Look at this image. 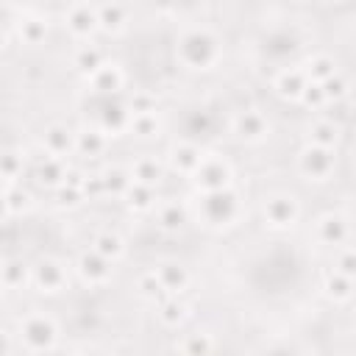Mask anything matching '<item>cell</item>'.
<instances>
[{
  "mask_svg": "<svg viewBox=\"0 0 356 356\" xmlns=\"http://www.w3.org/2000/svg\"><path fill=\"white\" fill-rule=\"evenodd\" d=\"M136 289H139V295L145 298V300H150V303H161V300H167L170 298V292L161 286V281L156 278V273L150 270V273H142L139 275V281H136Z\"/></svg>",
  "mask_w": 356,
  "mask_h": 356,
  "instance_id": "34",
  "label": "cell"
},
{
  "mask_svg": "<svg viewBox=\"0 0 356 356\" xmlns=\"http://www.w3.org/2000/svg\"><path fill=\"white\" fill-rule=\"evenodd\" d=\"M153 273H156V278L161 281V286H164L170 295H181V292L189 286V270H186L184 264L164 261V264H159Z\"/></svg>",
  "mask_w": 356,
  "mask_h": 356,
  "instance_id": "20",
  "label": "cell"
},
{
  "mask_svg": "<svg viewBox=\"0 0 356 356\" xmlns=\"http://www.w3.org/2000/svg\"><path fill=\"white\" fill-rule=\"evenodd\" d=\"M8 348H11V342H8V334L0 328V356H8Z\"/></svg>",
  "mask_w": 356,
  "mask_h": 356,
  "instance_id": "44",
  "label": "cell"
},
{
  "mask_svg": "<svg viewBox=\"0 0 356 356\" xmlns=\"http://www.w3.org/2000/svg\"><path fill=\"white\" fill-rule=\"evenodd\" d=\"M214 339L209 331H192L181 339V356H211Z\"/></svg>",
  "mask_w": 356,
  "mask_h": 356,
  "instance_id": "32",
  "label": "cell"
},
{
  "mask_svg": "<svg viewBox=\"0 0 356 356\" xmlns=\"http://www.w3.org/2000/svg\"><path fill=\"white\" fill-rule=\"evenodd\" d=\"M175 56L186 70H211L220 61V39L209 28H186L175 42Z\"/></svg>",
  "mask_w": 356,
  "mask_h": 356,
  "instance_id": "1",
  "label": "cell"
},
{
  "mask_svg": "<svg viewBox=\"0 0 356 356\" xmlns=\"http://www.w3.org/2000/svg\"><path fill=\"white\" fill-rule=\"evenodd\" d=\"M128 25V8L117 3H103L97 6V31L106 33H120Z\"/></svg>",
  "mask_w": 356,
  "mask_h": 356,
  "instance_id": "21",
  "label": "cell"
},
{
  "mask_svg": "<svg viewBox=\"0 0 356 356\" xmlns=\"http://www.w3.org/2000/svg\"><path fill=\"white\" fill-rule=\"evenodd\" d=\"M122 197H125V206H128L131 211H139V214H142V211H150V209L156 206V189H153V186L131 184Z\"/></svg>",
  "mask_w": 356,
  "mask_h": 356,
  "instance_id": "31",
  "label": "cell"
},
{
  "mask_svg": "<svg viewBox=\"0 0 356 356\" xmlns=\"http://www.w3.org/2000/svg\"><path fill=\"white\" fill-rule=\"evenodd\" d=\"M159 131H161L159 114H139V117H131L128 122V134H134L136 139H153L159 136Z\"/></svg>",
  "mask_w": 356,
  "mask_h": 356,
  "instance_id": "35",
  "label": "cell"
},
{
  "mask_svg": "<svg viewBox=\"0 0 356 356\" xmlns=\"http://www.w3.org/2000/svg\"><path fill=\"white\" fill-rule=\"evenodd\" d=\"M3 292H6V289H3V286H0V306H3Z\"/></svg>",
  "mask_w": 356,
  "mask_h": 356,
  "instance_id": "48",
  "label": "cell"
},
{
  "mask_svg": "<svg viewBox=\"0 0 356 356\" xmlns=\"http://www.w3.org/2000/svg\"><path fill=\"white\" fill-rule=\"evenodd\" d=\"M8 214H11V211H8V203H6V195L0 192V222H3V220H6Z\"/></svg>",
  "mask_w": 356,
  "mask_h": 356,
  "instance_id": "45",
  "label": "cell"
},
{
  "mask_svg": "<svg viewBox=\"0 0 356 356\" xmlns=\"http://www.w3.org/2000/svg\"><path fill=\"white\" fill-rule=\"evenodd\" d=\"M234 134H236L239 142L256 145V142L267 139L270 122H267V117H264L259 108H245V111H239V114L234 117Z\"/></svg>",
  "mask_w": 356,
  "mask_h": 356,
  "instance_id": "8",
  "label": "cell"
},
{
  "mask_svg": "<svg viewBox=\"0 0 356 356\" xmlns=\"http://www.w3.org/2000/svg\"><path fill=\"white\" fill-rule=\"evenodd\" d=\"M195 211H197V220L206 228H225V225L236 222V217L242 211V203H239V195L231 186H225V189H217V192H200V197L195 203Z\"/></svg>",
  "mask_w": 356,
  "mask_h": 356,
  "instance_id": "2",
  "label": "cell"
},
{
  "mask_svg": "<svg viewBox=\"0 0 356 356\" xmlns=\"http://www.w3.org/2000/svg\"><path fill=\"white\" fill-rule=\"evenodd\" d=\"M128 122H131V111H128V106L125 103H108V106H103V111H100V122H97V128L103 131V136L108 139V136H120L122 131H128Z\"/></svg>",
  "mask_w": 356,
  "mask_h": 356,
  "instance_id": "16",
  "label": "cell"
},
{
  "mask_svg": "<svg viewBox=\"0 0 356 356\" xmlns=\"http://www.w3.org/2000/svg\"><path fill=\"white\" fill-rule=\"evenodd\" d=\"M22 175V153L6 150L0 153V178L3 181H17Z\"/></svg>",
  "mask_w": 356,
  "mask_h": 356,
  "instance_id": "39",
  "label": "cell"
},
{
  "mask_svg": "<svg viewBox=\"0 0 356 356\" xmlns=\"http://www.w3.org/2000/svg\"><path fill=\"white\" fill-rule=\"evenodd\" d=\"M314 234H317V239H320L323 245H331V248L337 250V248H342V245L348 242V236H350L348 217L339 214V211H328V214H323V217L317 220Z\"/></svg>",
  "mask_w": 356,
  "mask_h": 356,
  "instance_id": "11",
  "label": "cell"
},
{
  "mask_svg": "<svg viewBox=\"0 0 356 356\" xmlns=\"http://www.w3.org/2000/svg\"><path fill=\"white\" fill-rule=\"evenodd\" d=\"M125 106H128L131 117H139V114H156V95L139 89V92L131 95V100H128Z\"/></svg>",
  "mask_w": 356,
  "mask_h": 356,
  "instance_id": "37",
  "label": "cell"
},
{
  "mask_svg": "<svg viewBox=\"0 0 356 356\" xmlns=\"http://www.w3.org/2000/svg\"><path fill=\"white\" fill-rule=\"evenodd\" d=\"M64 25L75 39H89L97 31V6L92 3H72L64 11Z\"/></svg>",
  "mask_w": 356,
  "mask_h": 356,
  "instance_id": "9",
  "label": "cell"
},
{
  "mask_svg": "<svg viewBox=\"0 0 356 356\" xmlns=\"http://www.w3.org/2000/svg\"><path fill=\"white\" fill-rule=\"evenodd\" d=\"M6 44V31H3V25H0V47Z\"/></svg>",
  "mask_w": 356,
  "mask_h": 356,
  "instance_id": "47",
  "label": "cell"
},
{
  "mask_svg": "<svg viewBox=\"0 0 356 356\" xmlns=\"http://www.w3.org/2000/svg\"><path fill=\"white\" fill-rule=\"evenodd\" d=\"M64 175H67V167H64V161L56 159V156H50V159H44L42 164H36V178H39L42 186L58 189V186L64 184Z\"/></svg>",
  "mask_w": 356,
  "mask_h": 356,
  "instance_id": "29",
  "label": "cell"
},
{
  "mask_svg": "<svg viewBox=\"0 0 356 356\" xmlns=\"http://www.w3.org/2000/svg\"><path fill=\"white\" fill-rule=\"evenodd\" d=\"M81 189H83V197H86V200L103 197V195H106V189H103V175H100V172H86Z\"/></svg>",
  "mask_w": 356,
  "mask_h": 356,
  "instance_id": "41",
  "label": "cell"
},
{
  "mask_svg": "<svg viewBox=\"0 0 356 356\" xmlns=\"http://www.w3.org/2000/svg\"><path fill=\"white\" fill-rule=\"evenodd\" d=\"M306 83H309V81H306V75H303L300 67H284V70L275 75L273 89H275L278 97H284V100H300Z\"/></svg>",
  "mask_w": 356,
  "mask_h": 356,
  "instance_id": "15",
  "label": "cell"
},
{
  "mask_svg": "<svg viewBox=\"0 0 356 356\" xmlns=\"http://www.w3.org/2000/svg\"><path fill=\"white\" fill-rule=\"evenodd\" d=\"M31 281V267L22 259H6L0 264V286L3 289H19Z\"/></svg>",
  "mask_w": 356,
  "mask_h": 356,
  "instance_id": "26",
  "label": "cell"
},
{
  "mask_svg": "<svg viewBox=\"0 0 356 356\" xmlns=\"http://www.w3.org/2000/svg\"><path fill=\"white\" fill-rule=\"evenodd\" d=\"M56 192H58V206H64V209H75V206H81L86 200L81 186H64L61 184Z\"/></svg>",
  "mask_w": 356,
  "mask_h": 356,
  "instance_id": "42",
  "label": "cell"
},
{
  "mask_svg": "<svg viewBox=\"0 0 356 356\" xmlns=\"http://www.w3.org/2000/svg\"><path fill=\"white\" fill-rule=\"evenodd\" d=\"M186 220H189V209H186L184 200H164V203L159 206V211H156V222H159V228L167 231V234L181 231V228L186 225Z\"/></svg>",
  "mask_w": 356,
  "mask_h": 356,
  "instance_id": "17",
  "label": "cell"
},
{
  "mask_svg": "<svg viewBox=\"0 0 356 356\" xmlns=\"http://www.w3.org/2000/svg\"><path fill=\"white\" fill-rule=\"evenodd\" d=\"M103 64H106V56H103V50H100L97 44H81V47L75 50V56H72V67H75V72H81L83 78L95 75Z\"/></svg>",
  "mask_w": 356,
  "mask_h": 356,
  "instance_id": "22",
  "label": "cell"
},
{
  "mask_svg": "<svg viewBox=\"0 0 356 356\" xmlns=\"http://www.w3.org/2000/svg\"><path fill=\"white\" fill-rule=\"evenodd\" d=\"M17 33L25 44H39L47 36V19L39 14H25L17 19Z\"/></svg>",
  "mask_w": 356,
  "mask_h": 356,
  "instance_id": "28",
  "label": "cell"
},
{
  "mask_svg": "<svg viewBox=\"0 0 356 356\" xmlns=\"http://www.w3.org/2000/svg\"><path fill=\"white\" fill-rule=\"evenodd\" d=\"M320 89L325 95V103H339V100H348V95H350V83H348V78L339 70L328 81H323Z\"/></svg>",
  "mask_w": 356,
  "mask_h": 356,
  "instance_id": "36",
  "label": "cell"
},
{
  "mask_svg": "<svg viewBox=\"0 0 356 356\" xmlns=\"http://www.w3.org/2000/svg\"><path fill=\"white\" fill-rule=\"evenodd\" d=\"M300 103L306 106V108H323V106H328L325 103V95H323V89H320V83H306V89H303V95H300Z\"/></svg>",
  "mask_w": 356,
  "mask_h": 356,
  "instance_id": "43",
  "label": "cell"
},
{
  "mask_svg": "<svg viewBox=\"0 0 356 356\" xmlns=\"http://www.w3.org/2000/svg\"><path fill=\"white\" fill-rule=\"evenodd\" d=\"M31 284L44 295H56L67 284V270L58 259H42L31 267Z\"/></svg>",
  "mask_w": 356,
  "mask_h": 356,
  "instance_id": "7",
  "label": "cell"
},
{
  "mask_svg": "<svg viewBox=\"0 0 356 356\" xmlns=\"http://www.w3.org/2000/svg\"><path fill=\"white\" fill-rule=\"evenodd\" d=\"M19 337L31 353H44L58 342V325L47 314H28L19 323Z\"/></svg>",
  "mask_w": 356,
  "mask_h": 356,
  "instance_id": "3",
  "label": "cell"
},
{
  "mask_svg": "<svg viewBox=\"0 0 356 356\" xmlns=\"http://www.w3.org/2000/svg\"><path fill=\"white\" fill-rule=\"evenodd\" d=\"M339 139H342V128H339L337 122L325 120V117H323V120H314V122L309 125V131H306V145H312V147L337 150Z\"/></svg>",
  "mask_w": 356,
  "mask_h": 356,
  "instance_id": "13",
  "label": "cell"
},
{
  "mask_svg": "<svg viewBox=\"0 0 356 356\" xmlns=\"http://www.w3.org/2000/svg\"><path fill=\"white\" fill-rule=\"evenodd\" d=\"M86 81H89V86H92L95 92H100V95H117V92L122 89V83H125V75H122V70H120L117 64L106 61V64H103L95 75H89Z\"/></svg>",
  "mask_w": 356,
  "mask_h": 356,
  "instance_id": "18",
  "label": "cell"
},
{
  "mask_svg": "<svg viewBox=\"0 0 356 356\" xmlns=\"http://www.w3.org/2000/svg\"><path fill=\"white\" fill-rule=\"evenodd\" d=\"M92 250L100 253L103 259H108V261L114 264V261H120V259L125 256V242H122V236L114 234V231H97L95 239H92Z\"/></svg>",
  "mask_w": 356,
  "mask_h": 356,
  "instance_id": "24",
  "label": "cell"
},
{
  "mask_svg": "<svg viewBox=\"0 0 356 356\" xmlns=\"http://www.w3.org/2000/svg\"><path fill=\"white\" fill-rule=\"evenodd\" d=\"M3 195H6V203H8V211H11V214H22V211L31 209V192L22 189V186L11 184Z\"/></svg>",
  "mask_w": 356,
  "mask_h": 356,
  "instance_id": "40",
  "label": "cell"
},
{
  "mask_svg": "<svg viewBox=\"0 0 356 356\" xmlns=\"http://www.w3.org/2000/svg\"><path fill=\"white\" fill-rule=\"evenodd\" d=\"M75 150L81 153V156H86V159H95V156H100L103 150H106V136H103V131L95 125H89V128H81L78 134H75Z\"/></svg>",
  "mask_w": 356,
  "mask_h": 356,
  "instance_id": "27",
  "label": "cell"
},
{
  "mask_svg": "<svg viewBox=\"0 0 356 356\" xmlns=\"http://www.w3.org/2000/svg\"><path fill=\"white\" fill-rule=\"evenodd\" d=\"M298 170L306 181H328L331 172L337 170V153L306 145L298 156Z\"/></svg>",
  "mask_w": 356,
  "mask_h": 356,
  "instance_id": "5",
  "label": "cell"
},
{
  "mask_svg": "<svg viewBox=\"0 0 356 356\" xmlns=\"http://www.w3.org/2000/svg\"><path fill=\"white\" fill-rule=\"evenodd\" d=\"M189 314V303L181 298V295H170L167 300L159 303V320L164 325H181Z\"/></svg>",
  "mask_w": 356,
  "mask_h": 356,
  "instance_id": "30",
  "label": "cell"
},
{
  "mask_svg": "<svg viewBox=\"0 0 356 356\" xmlns=\"http://www.w3.org/2000/svg\"><path fill=\"white\" fill-rule=\"evenodd\" d=\"M334 273L348 275V278L356 275V253H353L350 245H342V248L334 250Z\"/></svg>",
  "mask_w": 356,
  "mask_h": 356,
  "instance_id": "38",
  "label": "cell"
},
{
  "mask_svg": "<svg viewBox=\"0 0 356 356\" xmlns=\"http://www.w3.org/2000/svg\"><path fill=\"white\" fill-rule=\"evenodd\" d=\"M267 356H292L289 350H273V353H267Z\"/></svg>",
  "mask_w": 356,
  "mask_h": 356,
  "instance_id": "46",
  "label": "cell"
},
{
  "mask_svg": "<svg viewBox=\"0 0 356 356\" xmlns=\"http://www.w3.org/2000/svg\"><path fill=\"white\" fill-rule=\"evenodd\" d=\"M128 172H131V181L134 184H142V186H153L156 189V184L164 178V164L156 156H139Z\"/></svg>",
  "mask_w": 356,
  "mask_h": 356,
  "instance_id": "19",
  "label": "cell"
},
{
  "mask_svg": "<svg viewBox=\"0 0 356 356\" xmlns=\"http://www.w3.org/2000/svg\"><path fill=\"white\" fill-rule=\"evenodd\" d=\"M323 292H325V298L331 303H348L353 298V278L328 270L325 278H323Z\"/></svg>",
  "mask_w": 356,
  "mask_h": 356,
  "instance_id": "25",
  "label": "cell"
},
{
  "mask_svg": "<svg viewBox=\"0 0 356 356\" xmlns=\"http://www.w3.org/2000/svg\"><path fill=\"white\" fill-rule=\"evenodd\" d=\"M231 164L220 156H203L200 167L192 172V181L197 186V192H217V189H225L231 186Z\"/></svg>",
  "mask_w": 356,
  "mask_h": 356,
  "instance_id": "4",
  "label": "cell"
},
{
  "mask_svg": "<svg viewBox=\"0 0 356 356\" xmlns=\"http://www.w3.org/2000/svg\"><path fill=\"white\" fill-rule=\"evenodd\" d=\"M300 70H303V75H306L309 83H323V81H328L337 72V61L331 56H325V53H314V56H309L303 61Z\"/></svg>",
  "mask_w": 356,
  "mask_h": 356,
  "instance_id": "23",
  "label": "cell"
},
{
  "mask_svg": "<svg viewBox=\"0 0 356 356\" xmlns=\"http://www.w3.org/2000/svg\"><path fill=\"white\" fill-rule=\"evenodd\" d=\"M337 356H348V353H337Z\"/></svg>",
  "mask_w": 356,
  "mask_h": 356,
  "instance_id": "49",
  "label": "cell"
},
{
  "mask_svg": "<svg viewBox=\"0 0 356 356\" xmlns=\"http://www.w3.org/2000/svg\"><path fill=\"white\" fill-rule=\"evenodd\" d=\"M100 175H103V189H106V195H117V197H122V195L128 192V186L134 184V181H131V172H128L125 167H108V170H103Z\"/></svg>",
  "mask_w": 356,
  "mask_h": 356,
  "instance_id": "33",
  "label": "cell"
},
{
  "mask_svg": "<svg viewBox=\"0 0 356 356\" xmlns=\"http://www.w3.org/2000/svg\"><path fill=\"white\" fill-rule=\"evenodd\" d=\"M300 217V203L292 195H270L264 200V222L275 231H286L298 222Z\"/></svg>",
  "mask_w": 356,
  "mask_h": 356,
  "instance_id": "6",
  "label": "cell"
},
{
  "mask_svg": "<svg viewBox=\"0 0 356 356\" xmlns=\"http://www.w3.org/2000/svg\"><path fill=\"white\" fill-rule=\"evenodd\" d=\"M42 147H44L50 156L61 159V156H67V153H72V150H75V134H72L67 125L53 122V125H47V128H44Z\"/></svg>",
  "mask_w": 356,
  "mask_h": 356,
  "instance_id": "14",
  "label": "cell"
},
{
  "mask_svg": "<svg viewBox=\"0 0 356 356\" xmlns=\"http://www.w3.org/2000/svg\"><path fill=\"white\" fill-rule=\"evenodd\" d=\"M203 156H206V153H203L195 142H178V145L170 147V156H167V159H170V167H172L175 172L192 178V172L200 167Z\"/></svg>",
  "mask_w": 356,
  "mask_h": 356,
  "instance_id": "12",
  "label": "cell"
},
{
  "mask_svg": "<svg viewBox=\"0 0 356 356\" xmlns=\"http://www.w3.org/2000/svg\"><path fill=\"white\" fill-rule=\"evenodd\" d=\"M75 270H78V278L89 286H103L108 278H111V261L103 259L100 253H95L92 248H86L78 261H75Z\"/></svg>",
  "mask_w": 356,
  "mask_h": 356,
  "instance_id": "10",
  "label": "cell"
}]
</instances>
